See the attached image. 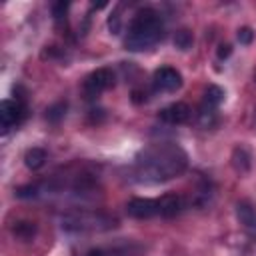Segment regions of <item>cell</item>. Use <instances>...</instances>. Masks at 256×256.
<instances>
[{
	"label": "cell",
	"mask_w": 256,
	"mask_h": 256,
	"mask_svg": "<svg viewBox=\"0 0 256 256\" xmlns=\"http://www.w3.org/2000/svg\"><path fill=\"white\" fill-rule=\"evenodd\" d=\"M186 166V152L172 142H162L140 152L134 164V172L140 182H164L180 176Z\"/></svg>",
	"instance_id": "cell-1"
},
{
	"label": "cell",
	"mask_w": 256,
	"mask_h": 256,
	"mask_svg": "<svg viewBox=\"0 0 256 256\" xmlns=\"http://www.w3.org/2000/svg\"><path fill=\"white\" fill-rule=\"evenodd\" d=\"M162 36H164V24L160 14L154 8H142L130 20L124 46L126 50H132V52L150 50L162 40Z\"/></svg>",
	"instance_id": "cell-2"
},
{
	"label": "cell",
	"mask_w": 256,
	"mask_h": 256,
	"mask_svg": "<svg viewBox=\"0 0 256 256\" xmlns=\"http://www.w3.org/2000/svg\"><path fill=\"white\" fill-rule=\"evenodd\" d=\"M112 86H114V72L110 68H98L86 76L84 94H86V98H96Z\"/></svg>",
	"instance_id": "cell-3"
},
{
	"label": "cell",
	"mask_w": 256,
	"mask_h": 256,
	"mask_svg": "<svg viewBox=\"0 0 256 256\" xmlns=\"http://www.w3.org/2000/svg\"><path fill=\"white\" fill-rule=\"evenodd\" d=\"M24 116H26V108H24V104H22L18 98H16V100H2V104H0L2 134H6L12 126L20 124Z\"/></svg>",
	"instance_id": "cell-4"
},
{
	"label": "cell",
	"mask_w": 256,
	"mask_h": 256,
	"mask_svg": "<svg viewBox=\"0 0 256 256\" xmlns=\"http://www.w3.org/2000/svg\"><path fill=\"white\" fill-rule=\"evenodd\" d=\"M152 84L158 92H176L182 86V74L172 66H162L154 72Z\"/></svg>",
	"instance_id": "cell-5"
},
{
	"label": "cell",
	"mask_w": 256,
	"mask_h": 256,
	"mask_svg": "<svg viewBox=\"0 0 256 256\" xmlns=\"http://www.w3.org/2000/svg\"><path fill=\"white\" fill-rule=\"evenodd\" d=\"M126 212H128V216L138 218V220L154 218V216L160 214V210H158V200H152V198H132V200L126 204Z\"/></svg>",
	"instance_id": "cell-6"
},
{
	"label": "cell",
	"mask_w": 256,
	"mask_h": 256,
	"mask_svg": "<svg viewBox=\"0 0 256 256\" xmlns=\"http://www.w3.org/2000/svg\"><path fill=\"white\" fill-rule=\"evenodd\" d=\"M158 116L166 124H184V122L190 120L192 110H190V106L186 102H172L166 108H162Z\"/></svg>",
	"instance_id": "cell-7"
},
{
	"label": "cell",
	"mask_w": 256,
	"mask_h": 256,
	"mask_svg": "<svg viewBox=\"0 0 256 256\" xmlns=\"http://www.w3.org/2000/svg\"><path fill=\"white\" fill-rule=\"evenodd\" d=\"M182 208H184V200L176 192H168L158 198V210H160V216H164V218L178 216L182 212Z\"/></svg>",
	"instance_id": "cell-8"
},
{
	"label": "cell",
	"mask_w": 256,
	"mask_h": 256,
	"mask_svg": "<svg viewBox=\"0 0 256 256\" xmlns=\"http://www.w3.org/2000/svg\"><path fill=\"white\" fill-rule=\"evenodd\" d=\"M236 216L240 220V224L252 232H256V206L248 200H240L236 204Z\"/></svg>",
	"instance_id": "cell-9"
},
{
	"label": "cell",
	"mask_w": 256,
	"mask_h": 256,
	"mask_svg": "<svg viewBox=\"0 0 256 256\" xmlns=\"http://www.w3.org/2000/svg\"><path fill=\"white\" fill-rule=\"evenodd\" d=\"M44 162H46V152H44L42 148H30V150H26V154H24V164H26L30 170L42 168Z\"/></svg>",
	"instance_id": "cell-10"
},
{
	"label": "cell",
	"mask_w": 256,
	"mask_h": 256,
	"mask_svg": "<svg viewBox=\"0 0 256 256\" xmlns=\"http://www.w3.org/2000/svg\"><path fill=\"white\" fill-rule=\"evenodd\" d=\"M222 100H224V90H222L220 86L210 84V86L204 90V102H202V104H206V106H210V108H218V106L222 104Z\"/></svg>",
	"instance_id": "cell-11"
},
{
	"label": "cell",
	"mask_w": 256,
	"mask_h": 256,
	"mask_svg": "<svg viewBox=\"0 0 256 256\" xmlns=\"http://www.w3.org/2000/svg\"><path fill=\"white\" fill-rule=\"evenodd\" d=\"M14 236L20 238V240H30L34 234H36V224L34 222H28V220H22V222H16L14 228H12Z\"/></svg>",
	"instance_id": "cell-12"
},
{
	"label": "cell",
	"mask_w": 256,
	"mask_h": 256,
	"mask_svg": "<svg viewBox=\"0 0 256 256\" xmlns=\"http://www.w3.org/2000/svg\"><path fill=\"white\" fill-rule=\"evenodd\" d=\"M216 120H218L216 108H210V106L202 104V108H200V112H198V124H200L202 128H212V126L216 124Z\"/></svg>",
	"instance_id": "cell-13"
},
{
	"label": "cell",
	"mask_w": 256,
	"mask_h": 256,
	"mask_svg": "<svg viewBox=\"0 0 256 256\" xmlns=\"http://www.w3.org/2000/svg\"><path fill=\"white\" fill-rule=\"evenodd\" d=\"M174 46L180 48V50H188L192 46V34H190V30H186V28L178 30L174 34Z\"/></svg>",
	"instance_id": "cell-14"
},
{
	"label": "cell",
	"mask_w": 256,
	"mask_h": 256,
	"mask_svg": "<svg viewBox=\"0 0 256 256\" xmlns=\"http://www.w3.org/2000/svg\"><path fill=\"white\" fill-rule=\"evenodd\" d=\"M66 102H56L54 106H50L48 110H46V118L50 120V122H60L62 118H64V114H66Z\"/></svg>",
	"instance_id": "cell-15"
},
{
	"label": "cell",
	"mask_w": 256,
	"mask_h": 256,
	"mask_svg": "<svg viewBox=\"0 0 256 256\" xmlns=\"http://www.w3.org/2000/svg\"><path fill=\"white\" fill-rule=\"evenodd\" d=\"M108 28H110L112 34H120V30H122V20H120V14H118V12L110 14V18H108Z\"/></svg>",
	"instance_id": "cell-16"
},
{
	"label": "cell",
	"mask_w": 256,
	"mask_h": 256,
	"mask_svg": "<svg viewBox=\"0 0 256 256\" xmlns=\"http://www.w3.org/2000/svg\"><path fill=\"white\" fill-rule=\"evenodd\" d=\"M68 2H56L54 6H52V14H54V18L56 20H62V18H66V12H68Z\"/></svg>",
	"instance_id": "cell-17"
},
{
	"label": "cell",
	"mask_w": 256,
	"mask_h": 256,
	"mask_svg": "<svg viewBox=\"0 0 256 256\" xmlns=\"http://www.w3.org/2000/svg\"><path fill=\"white\" fill-rule=\"evenodd\" d=\"M252 40H254V32H252V28L244 26V28L238 30V42H240V44H250Z\"/></svg>",
	"instance_id": "cell-18"
},
{
	"label": "cell",
	"mask_w": 256,
	"mask_h": 256,
	"mask_svg": "<svg viewBox=\"0 0 256 256\" xmlns=\"http://www.w3.org/2000/svg\"><path fill=\"white\" fill-rule=\"evenodd\" d=\"M16 196L18 198H30V196H36V186H22L16 190Z\"/></svg>",
	"instance_id": "cell-19"
},
{
	"label": "cell",
	"mask_w": 256,
	"mask_h": 256,
	"mask_svg": "<svg viewBox=\"0 0 256 256\" xmlns=\"http://www.w3.org/2000/svg\"><path fill=\"white\" fill-rule=\"evenodd\" d=\"M230 54H232V46H230V44H220V46H218V58H220V60L228 58Z\"/></svg>",
	"instance_id": "cell-20"
},
{
	"label": "cell",
	"mask_w": 256,
	"mask_h": 256,
	"mask_svg": "<svg viewBox=\"0 0 256 256\" xmlns=\"http://www.w3.org/2000/svg\"><path fill=\"white\" fill-rule=\"evenodd\" d=\"M86 256H104V252H102L100 248H92V250H88Z\"/></svg>",
	"instance_id": "cell-21"
}]
</instances>
